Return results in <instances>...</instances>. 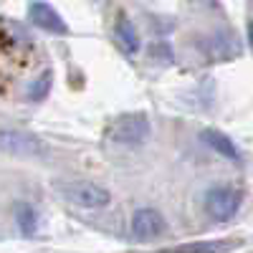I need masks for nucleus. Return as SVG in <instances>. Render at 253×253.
I'll list each match as a JSON object with an SVG mask.
<instances>
[{
	"label": "nucleus",
	"mask_w": 253,
	"mask_h": 253,
	"mask_svg": "<svg viewBox=\"0 0 253 253\" xmlns=\"http://www.w3.org/2000/svg\"><path fill=\"white\" fill-rule=\"evenodd\" d=\"M53 187L58 190L61 198H66L69 203L79 208H89V210L107 208L112 200L109 190H104L101 185L89 182V180H61V182H53Z\"/></svg>",
	"instance_id": "f257e3e1"
},
{
	"label": "nucleus",
	"mask_w": 253,
	"mask_h": 253,
	"mask_svg": "<svg viewBox=\"0 0 253 253\" xmlns=\"http://www.w3.org/2000/svg\"><path fill=\"white\" fill-rule=\"evenodd\" d=\"M107 137L119 144H142L150 137V119L142 112L122 114V117L112 119V124L107 126Z\"/></svg>",
	"instance_id": "f03ea898"
},
{
	"label": "nucleus",
	"mask_w": 253,
	"mask_h": 253,
	"mask_svg": "<svg viewBox=\"0 0 253 253\" xmlns=\"http://www.w3.org/2000/svg\"><path fill=\"white\" fill-rule=\"evenodd\" d=\"M241 200L243 195L236 187H213L205 198V213L218 223H225L238 213Z\"/></svg>",
	"instance_id": "7ed1b4c3"
},
{
	"label": "nucleus",
	"mask_w": 253,
	"mask_h": 253,
	"mask_svg": "<svg viewBox=\"0 0 253 253\" xmlns=\"http://www.w3.org/2000/svg\"><path fill=\"white\" fill-rule=\"evenodd\" d=\"M0 152L15 155V157H41L46 155V144L31 132L0 129Z\"/></svg>",
	"instance_id": "20e7f679"
},
{
	"label": "nucleus",
	"mask_w": 253,
	"mask_h": 253,
	"mask_svg": "<svg viewBox=\"0 0 253 253\" xmlns=\"http://www.w3.org/2000/svg\"><path fill=\"white\" fill-rule=\"evenodd\" d=\"M165 228H167L165 218L152 208H139L132 218V233L139 243H150V241L160 238L165 233Z\"/></svg>",
	"instance_id": "39448f33"
},
{
	"label": "nucleus",
	"mask_w": 253,
	"mask_h": 253,
	"mask_svg": "<svg viewBox=\"0 0 253 253\" xmlns=\"http://www.w3.org/2000/svg\"><path fill=\"white\" fill-rule=\"evenodd\" d=\"M28 15H31V23L41 31H46V33H53V36H66L69 33V26H66V20L61 18V13L53 5L43 3V0L31 3Z\"/></svg>",
	"instance_id": "423d86ee"
},
{
	"label": "nucleus",
	"mask_w": 253,
	"mask_h": 253,
	"mask_svg": "<svg viewBox=\"0 0 253 253\" xmlns=\"http://www.w3.org/2000/svg\"><path fill=\"white\" fill-rule=\"evenodd\" d=\"M114 41H117V46L122 48V53H126V56H134L139 51L137 28L132 26V20L126 18L124 13L117 18V23H114Z\"/></svg>",
	"instance_id": "0eeeda50"
},
{
	"label": "nucleus",
	"mask_w": 253,
	"mask_h": 253,
	"mask_svg": "<svg viewBox=\"0 0 253 253\" xmlns=\"http://www.w3.org/2000/svg\"><path fill=\"white\" fill-rule=\"evenodd\" d=\"M203 142L208 147H213V150L218 155H223L225 160H233V162H241V152H238V147L233 144V139H230L228 134L218 132V129H205L203 132Z\"/></svg>",
	"instance_id": "6e6552de"
},
{
	"label": "nucleus",
	"mask_w": 253,
	"mask_h": 253,
	"mask_svg": "<svg viewBox=\"0 0 253 253\" xmlns=\"http://www.w3.org/2000/svg\"><path fill=\"white\" fill-rule=\"evenodd\" d=\"M13 213H15V223H18V230L23 236H36L38 233V213L36 208L28 205V203H15L13 205Z\"/></svg>",
	"instance_id": "1a4fd4ad"
},
{
	"label": "nucleus",
	"mask_w": 253,
	"mask_h": 253,
	"mask_svg": "<svg viewBox=\"0 0 253 253\" xmlns=\"http://www.w3.org/2000/svg\"><path fill=\"white\" fill-rule=\"evenodd\" d=\"M51 84H53V74L51 71H43L33 84H31V89H28V96L33 101H41V99H46V94L51 91Z\"/></svg>",
	"instance_id": "9d476101"
},
{
	"label": "nucleus",
	"mask_w": 253,
	"mask_h": 253,
	"mask_svg": "<svg viewBox=\"0 0 253 253\" xmlns=\"http://www.w3.org/2000/svg\"><path fill=\"white\" fill-rule=\"evenodd\" d=\"M218 248H225L220 243H187V246H180V251H218Z\"/></svg>",
	"instance_id": "9b49d317"
},
{
	"label": "nucleus",
	"mask_w": 253,
	"mask_h": 253,
	"mask_svg": "<svg viewBox=\"0 0 253 253\" xmlns=\"http://www.w3.org/2000/svg\"><path fill=\"white\" fill-rule=\"evenodd\" d=\"M248 41H251V46H253V23L248 26Z\"/></svg>",
	"instance_id": "f8f14e48"
}]
</instances>
